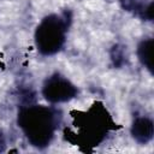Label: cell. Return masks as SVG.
Wrapping results in <instances>:
<instances>
[{
	"mask_svg": "<svg viewBox=\"0 0 154 154\" xmlns=\"http://www.w3.org/2000/svg\"><path fill=\"white\" fill-rule=\"evenodd\" d=\"M60 120V111L34 103L20 106L17 116L18 126L28 142L37 149H45L51 144Z\"/></svg>",
	"mask_w": 154,
	"mask_h": 154,
	"instance_id": "1",
	"label": "cell"
},
{
	"mask_svg": "<svg viewBox=\"0 0 154 154\" xmlns=\"http://www.w3.org/2000/svg\"><path fill=\"white\" fill-rule=\"evenodd\" d=\"M77 132L65 130V137L73 144L89 147L99 146L111 130L118 126L101 102H95L87 112H77L73 117Z\"/></svg>",
	"mask_w": 154,
	"mask_h": 154,
	"instance_id": "2",
	"label": "cell"
},
{
	"mask_svg": "<svg viewBox=\"0 0 154 154\" xmlns=\"http://www.w3.org/2000/svg\"><path fill=\"white\" fill-rule=\"evenodd\" d=\"M71 18V12L64 11L61 14H48L38 23L35 30V45L40 54L54 55L64 47Z\"/></svg>",
	"mask_w": 154,
	"mask_h": 154,
	"instance_id": "3",
	"label": "cell"
},
{
	"mask_svg": "<svg viewBox=\"0 0 154 154\" xmlns=\"http://www.w3.org/2000/svg\"><path fill=\"white\" fill-rule=\"evenodd\" d=\"M42 95L51 103L67 102L78 95V88L65 76L55 72L45 79Z\"/></svg>",
	"mask_w": 154,
	"mask_h": 154,
	"instance_id": "4",
	"label": "cell"
},
{
	"mask_svg": "<svg viewBox=\"0 0 154 154\" xmlns=\"http://www.w3.org/2000/svg\"><path fill=\"white\" fill-rule=\"evenodd\" d=\"M132 138L138 144H147L153 140L154 136V124L153 120L148 117L141 116L136 117L131 124L130 129Z\"/></svg>",
	"mask_w": 154,
	"mask_h": 154,
	"instance_id": "5",
	"label": "cell"
},
{
	"mask_svg": "<svg viewBox=\"0 0 154 154\" xmlns=\"http://www.w3.org/2000/svg\"><path fill=\"white\" fill-rule=\"evenodd\" d=\"M120 7L142 20H153V1L147 0H119Z\"/></svg>",
	"mask_w": 154,
	"mask_h": 154,
	"instance_id": "6",
	"label": "cell"
},
{
	"mask_svg": "<svg viewBox=\"0 0 154 154\" xmlns=\"http://www.w3.org/2000/svg\"><path fill=\"white\" fill-rule=\"evenodd\" d=\"M153 38H144L137 46V57L140 63L153 75Z\"/></svg>",
	"mask_w": 154,
	"mask_h": 154,
	"instance_id": "7",
	"label": "cell"
},
{
	"mask_svg": "<svg viewBox=\"0 0 154 154\" xmlns=\"http://www.w3.org/2000/svg\"><path fill=\"white\" fill-rule=\"evenodd\" d=\"M109 58H111V63L114 67L120 69L126 64V51L125 47L120 43H116L112 46L111 51H109Z\"/></svg>",
	"mask_w": 154,
	"mask_h": 154,
	"instance_id": "8",
	"label": "cell"
},
{
	"mask_svg": "<svg viewBox=\"0 0 154 154\" xmlns=\"http://www.w3.org/2000/svg\"><path fill=\"white\" fill-rule=\"evenodd\" d=\"M5 149H6V138L2 130H0V153L5 152Z\"/></svg>",
	"mask_w": 154,
	"mask_h": 154,
	"instance_id": "9",
	"label": "cell"
}]
</instances>
